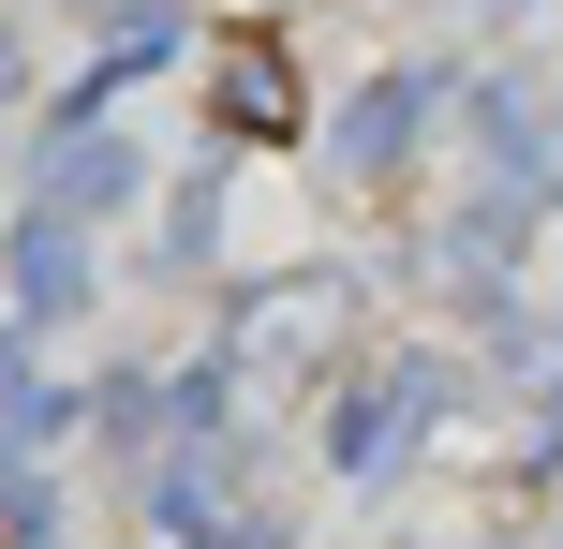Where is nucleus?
Listing matches in <instances>:
<instances>
[{"instance_id":"f257e3e1","label":"nucleus","mask_w":563,"mask_h":549,"mask_svg":"<svg viewBox=\"0 0 563 549\" xmlns=\"http://www.w3.org/2000/svg\"><path fill=\"white\" fill-rule=\"evenodd\" d=\"M208 119H223V134H297V59H282L267 30H223V45H208Z\"/></svg>"}]
</instances>
